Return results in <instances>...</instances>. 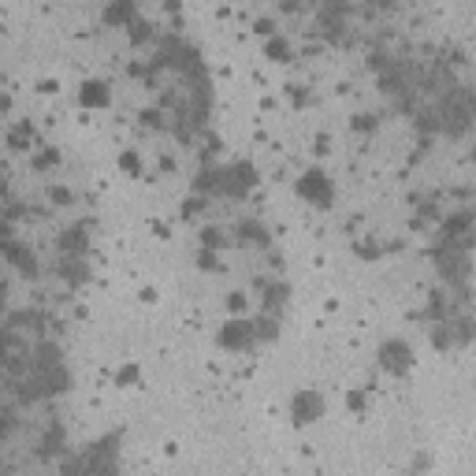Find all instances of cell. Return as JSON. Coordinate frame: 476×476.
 I'll return each instance as SVG.
<instances>
[{
  "instance_id": "cell-1",
  "label": "cell",
  "mask_w": 476,
  "mask_h": 476,
  "mask_svg": "<svg viewBox=\"0 0 476 476\" xmlns=\"http://www.w3.org/2000/svg\"><path fill=\"white\" fill-rule=\"evenodd\" d=\"M298 197L309 201V205H327V201H332V179L320 168H309L305 175L298 179Z\"/></svg>"
},
{
  "instance_id": "cell-2",
  "label": "cell",
  "mask_w": 476,
  "mask_h": 476,
  "mask_svg": "<svg viewBox=\"0 0 476 476\" xmlns=\"http://www.w3.org/2000/svg\"><path fill=\"white\" fill-rule=\"evenodd\" d=\"M216 338H219V346H227V350H246V346L253 343V324L250 320H227Z\"/></svg>"
},
{
  "instance_id": "cell-3",
  "label": "cell",
  "mask_w": 476,
  "mask_h": 476,
  "mask_svg": "<svg viewBox=\"0 0 476 476\" xmlns=\"http://www.w3.org/2000/svg\"><path fill=\"white\" fill-rule=\"evenodd\" d=\"M78 100H82L86 108H108V105H112V89H108L100 78H89V82H82Z\"/></svg>"
},
{
  "instance_id": "cell-4",
  "label": "cell",
  "mask_w": 476,
  "mask_h": 476,
  "mask_svg": "<svg viewBox=\"0 0 476 476\" xmlns=\"http://www.w3.org/2000/svg\"><path fill=\"white\" fill-rule=\"evenodd\" d=\"M324 413V402H320L316 391H298L294 395V417L298 420H316Z\"/></svg>"
},
{
  "instance_id": "cell-5",
  "label": "cell",
  "mask_w": 476,
  "mask_h": 476,
  "mask_svg": "<svg viewBox=\"0 0 476 476\" xmlns=\"http://www.w3.org/2000/svg\"><path fill=\"white\" fill-rule=\"evenodd\" d=\"M380 361L387 365V369H395V372H406L409 369V346L398 343V338H391V343L380 350Z\"/></svg>"
},
{
  "instance_id": "cell-6",
  "label": "cell",
  "mask_w": 476,
  "mask_h": 476,
  "mask_svg": "<svg viewBox=\"0 0 476 476\" xmlns=\"http://www.w3.org/2000/svg\"><path fill=\"white\" fill-rule=\"evenodd\" d=\"M105 15H108V19H112V23H127V19H131V15H134V8H131V4H112Z\"/></svg>"
},
{
  "instance_id": "cell-7",
  "label": "cell",
  "mask_w": 476,
  "mask_h": 476,
  "mask_svg": "<svg viewBox=\"0 0 476 476\" xmlns=\"http://www.w3.org/2000/svg\"><path fill=\"white\" fill-rule=\"evenodd\" d=\"M268 52H272V56H287V41L272 38V41H268Z\"/></svg>"
},
{
  "instance_id": "cell-8",
  "label": "cell",
  "mask_w": 476,
  "mask_h": 476,
  "mask_svg": "<svg viewBox=\"0 0 476 476\" xmlns=\"http://www.w3.org/2000/svg\"><path fill=\"white\" fill-rule=\"evenodd\" d=\"M119 164H123L127 171H138V157H134V153H123V157H119Z\"/></svg>"
}]
</instances>
